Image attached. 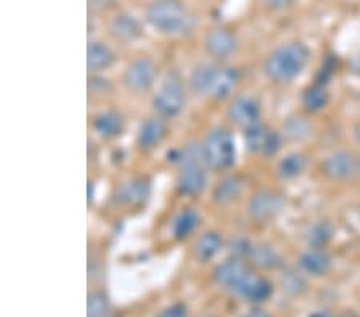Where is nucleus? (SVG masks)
I'll list each match as a JSON object with an SVG mask.
<instances>
[{
  "label": "nucleus",
  "instance_id": "f257e3e1",
  "mask_svg": "<svg viewBox=\"0 0 360 317\" xmlns=\"http://www.w3.org/2000/svg\"><path fill=\"white\" fill-rule=\"evenodd\" d=\"M311 50L300 40L278 45L264 61V74L274 84H292L298 79L309 63Z\"/></svg>",
  "mask_w": 360,
  "mask_h": 317
},
{
  "label": "nucleus",
  "instance_id": "f03ea898",
  "mask_svg": "<svg viewBox=\"0 0 360 317\" xmlns=\"http://www.w3.org/2000/svg\"><path fill=\"white\" fill-rule=\"evenodd\" d=\"M144 20L155 32L165 36H179L193 27V15L181 0H153Z\"/></svg>",
  "mask_w": 360,
  "mask_h": 317
},
{
  "label": "nucleus",
  "instance_id": "7ed1b4c3",
  "mask_svg": "<svg viewBox=\"0 0 360 317\" xmlns=\"http://www.w3.org/2000/svg\"><path fill=\"white\" fill-rule=\"evenodd\" d=\"M178 189L184 195H199L207 188V167L202 157V144H188L178 153Z\"/></svg>",
  "mask_w": 360,
  "mask_h": 317
},
{
  "label": "nucleus",
  "instance_id": "20e7f679",
  "mask_svg": "<svg viewBox=\"0 0 360 317\" xmlns=\"http://www.w3.org/2000/svg\"><path fill=\"white\" fill-rule=\"evenodd\" d=\"M203 164L212 172L229 170L236 164V143L231 131L214 129L202 143Z\"/></svg>",
  "mask_w": 360,
  "mask_h": 317
},
{
  "label": "nucleus",
  "instance_id": "39448f33",
  "mask_svg": "<svg viewBox=\"0 0 360 317\" xmlns=\"http://www.w3.org/2000/svg\"><path fill=\"white\" fill-rule=\"evenodd\" d=\"M253 271L239 257L226 259L213 271V280L217 282V285L240 298L243 297V292H245L250 280L253 279Z\"/></svg>",
  "mask_w": 360,
  "mask_h": 317
},
{
  "label": "nucleus",
  "instance_id": "423d86ee",
  "mask_svg": "<svg viewBox=\"0 0 360 317\" xmlns=\"http://www.w3.org/2000/svg\"><path fill=\"white\" fill-rule=\"evenodd\" d=\"M322 173L335 183H352L360 178V155L349 149H338L322 160Z\"/></svg>",
  "mask_w": 360,
  "mask_h": 317
},
{
  "label": "nucleus",
  "instance_id": "0eeeda50",
  "mask_svg": "<svg viewBox=\"0 0 360 317\" xmlns=\"http://www.w3.org/2000/svg\"><path fill=\"white\" fill-rule=\"evenodd\" d=\"M186 91L181 79L176 72L168 74L164 84L153 100L154 111L159 117H175L184 109Z\"/></svg>",
  "mask_w": 360,
  "mask_h": 317
},
{
  "label": "nucleus",
  "instance_id": "6e6552de",
  "mask_svg": "<svg viewBox=\"0 0 360 317\" xmlns=\"http://www.w3.org/2000/svg\"><path fill=\"white\" fill-rule=\"evenodd\" d=\"M285 207V199L277 191L261 189L248 202V215L253 221L266 224L274 221Z\"/></svg>",
  "mask_w": 360,
  "mask_h": 317
},
{
  "label": "nucleus",
  "instance_id": "1a4fd4ad",
  "mask_svg": "<svg viewBox=\"0 0 360 317\" xmlns=\"http://www.w3.org/2000/svg\"><path fill=\"white\" fill-rule=\"evenodd\" d=\"M158 77V65L148 56H141L131 61L124 72V84L127 89L136 93L148 91Z\"/></svg>",
  "mask_w": 360,
  "mask_h": 317
},
{
  "label": "nucleus",
  "instance_id": "9d476101",
  "mask_svg": "<svg viewBox=\"0 0 360 317\" xmlns=\"http://www.w3.org/2000/svg\"><path fill=\"white\" fill-rule=\"evenodd\" d=\"M228 119L232 124L245 127L261 120V105L257 98L240 95L231 101L228 108Z\"/></svg>",
  "mask_w": 360,
  "mask_h": 317
},
{
  "label": "nucleus",
  "instance_id": "9b49d317",
  "mask_svg": "<svg viewBox=\"0 0 360 317\" xmlns=\"http://www.w3.org/2000/svg\"><path fill=\"white\" fill-rule=\"evenodd\" d=\"M237 47H239L237 36L229 29H213L205 37L207 53L217 58V60H228L236 53Z\"/></svg>",
  "mask_w": 360,
  "mask_h": 317
},
{
  "label": "nucleus",
  "instance_id": "f8f14e48",
  "mask_svg": "<svg viewBox=\"0 0 360 317\" xmlns=\"http://www.w3.org/2000/svg\"><path fill=\"white\" fill-rule=\"evenodd\" d=\"M333 266V258L327 249H307L298 258V268L311 278H323Z\"/></svg>",
  "mask_w": 360,
  "mask_h": 317
},
{
  "label": "nucleus",
  "instance_id": "ddd939ff",
  "mask_svg": "<svg viewBox=\"0 0 360 317\" xmlns=\"http://www.w3.org/2000/svg\"><path fill=\"white\" fill-rule=\"evenodd\" d=\"M167 136V124L162 117H149L138 130L136 144L141 151H153Z\"/></svg>",
  "mask_w": 360,
  "mask_h": 317
},
{
  "label": "nucleus",
  "instance_id": "4468645a",
  "mask_svg": "<svg viewBox=\"0 0 360 317\" xmlns=\"http://www.w3.org/2000/svg\"><path fill=\"white\" fill-rule=\"evenodd\" d=\"M109 32L119 44H131L143 36V26L133 15L120 13L109 22Z\"/></svg>",
  "mask_w": 360,
  "mask_h": 317
},
{
  "label": "nucleus",
  "instance_id": "2eb2a0df",
  "mask_svg": "<svg viewBox=\"0 0 360 317\" xmlns=\"http://www.w3.org/2000/svg\"><path fill=\"white\" fill-rule=\"evenodd\" d=\"M239 80L240 76L236 67H217L210 91H208V98H212V100H226L236 90Z\"/></svg>",
  "mask_w": 360,
  "mask_h": 317
},
{
  "label": "nucleus",
  "instance_id": "dca6fc26",
  "mask_svg": "<svg viewBox=\"0 0 360 317\" xmlns=\"http://www.w3.org/2000/svg\"><path fill=\"white\" fill-rule=\"evenodd\" d=\"M150 195V183L148 178H133L129 183L119 189L117 199L120 204L139 207L146 204V200Z\"/></svg>",
  "mask_w": 360,
  "mask_h": 317
},
{
  "label": "nucleus",
  "instance_id": "f3484780",
  "mask_svg": "<svg viewBox=\"0 0 360 317\" xmlns=\"http://www.w3.org/2000/svg\"><path fill=\"white\" fill-rule=\"evenodd\" d=\"M243 178L239 175H229L223 178L213 189V200L218 205H229L240 198L243 191Z\"/></svg>",
  "mask_w": 360,
  "mask_h": 317
},
{
  "label": "nucleus",
  "instance_id": "a211bd4d",
  "mask_svg": "<svg viewBox=\"0 0 360 317\" xmlns=\"http://www.w3.org/2000/svg\"><path fill=\"white\" fill-rule=\"evenodd\" d=\"M282 135L285 141L301 143L312 135L311 120L303 114H292L283 120Z\"/></svg>",
  "mask_w": 360,
  "mask_h": 317
},
{
  "label": "nucleus",
  "instance_id": "6ab92c4d",
  "mask_svg": "<svg viewBox=\"0 0 360 317\" xmlns=\"http://www.w3.org/2000/svg\"><path fill=\"white\" fill-rule=\"evenodd\" d=\"M114 51L104 42H90L86 48V67L90 72L109 69L114 65Z\"/></svg>",
  "mask_w": 360,
  "mask_h": 317
},
{
  "label": "nucleus",
  "instance_id": "aec40b11",
  "mask_svg": "<svg viewBox=\"0 0 360 317\" xmlns=\"http://www.w3.org/2000/svg\"><path fill=\"white\" fill-rule=\"evenodd\" d=\"M96 134L111 140V138H117L122 135V131L125 129V120L122 117V114L117 111H106L98 115L93 122Z\"/></svg>",
  "mask_w": 360,
  "mask_h": 317
},
{
  "label": "nucleus",
  "instance_id": "412c9836",
  "mask_svg": "<svg viewBox=\"0 0 360 317\" xmlns=\"http://www.w3.org/2000/svg\"><path fill=\"white\" fill-rule=\"evenodd\" d=\"M328 103H330V93L327 86L316 82L311 86H307V89L303 91V95H301V105H303L306 112H311V114L323 111V109L328 106Z\"/></svg>",
  "mask_w": 360,
  "mask_h": 317
},
{
  "label": "nucleus",
  "instance_id": "4be33fe9",
  "mask_svg": "<svg viewBox=\"0 0 360 317\" xmlns=\"http://www.w3.org/2000/svg\"><path fill=\"white\" fill-rule=\"evenodd\" d=\"M248 258L252 259L253 264L263 269H278L283 266L282 255L271 244L253 245Z\"/></svg>",
  "mask_w": 360,
  "mask_h": 317
},
{
  "label": "nucleus",
  "instance_id": "5701e85b",
  "mask_svg": "<svg viewBox=\"0 0 360 317\" xmlns=\"http://www.w3.org/2000/svg\"><path fill=\"white\" fill-rule=\"evenodd\" d=\"M307 167V157L303 153H290L285 157L278 160L277 164V175L282 180L290 181L298 178L301 173L306 170Z\"/></svg>",
  "mask_w": 360,
  "mask_h": 317
},
{
  "label": "nucleus",
  "instance_id": "b1692460",
  "mask_svg": "<svg viewBox=\"0 0 360 317\" xmlns=\"http://www.w3.org/2000/svg\"><path fill=\"white\" fill-rule=\"evenodd\" d=\"M199 223H200L199 212L194 209H184L178 213L175 221H173L172 233L175 235L176 240H184L194 233V229H197Z\"/></svg>",
  "mask_w": 360,
  "mask_h": 317
},
{
  "label": "nucleus",
  "instance_id": "393cba45",
  "mask_svg": "<svg viewBox=\"0 0 360 317\" xmlns=\"http://www.w3.org/2000/svg\"><path fill=\"white\" fill-rule=\"evenodd\" d=\"M335 234L333 224L330 221H316L306 233V242L309 249H327Z\"/></svg>",
  "mask_w": 360,
  "mask_h": 317
},
{
  "label": "nucleus",
  "instance_id": "a878e982",
  "mask_svg": "<svg viewBox=\"0 0 360 317\" xmlns=\"http://www.w3.org/2000/svg\"><path fill=\"white\" fill-rule=\"evenodd\" d=\"M269 134L271 130L261 120L245 127L243 129V140H245V146L248 151L255 154H263Z\"/></svg>",
  "mask_w": 360,
  "mask_h": 317
},
{
  "label": "nucleus",
  "instance_id": "bb28decb",
  "mask_svg": "<svg viewBox=\"0 0 360 317\" xmlns=\"http://www.w3.org/2000/svg\"><path fill=\"white\" fill-rule=\"evenodd\" d=\"M221 247H223V240L219 238V234L213 233V231H208V233L203 234L202 238L197 240L194 255L202 263L210 261L212 258L218 255V252L221 250Z\"/></svg>",
  "mask_w": 360,
  "mask_h": 317
},
{
  "label": "nucleus",
  "instance_id": "cd10ccee",
  "mask_svg": "<svg viewBox=\"0 0 360 317\" xmlns=\"http://www.w3.org/2000/svg\"><path fill=\"white\" fill-rule=\"evenodd\" d=\"M272 292H274V287H272L271 282L266 278L255 274L253 279L247 285L245 292H243L242 298L250 303H263L271 298Z\"/></svg>",
  "mask_w": 360,
  "mask_h": 317
},
{
  "label": "nucleus",
  "instance_id": "c85d7f7f",
  "mask_svg": "<svg viewBox=\"0 0 360 317\" xmlns=\"http://www.w3.org/2000/svg\"><path fill=\"white\" fill-rule=\"evenodd\" d=\"M304 273L301 269H283L281 274V284L283 292L290 293L293 297H301L307 292V280L304 278Z\"/></svg>",
  "mask_w": 360,
  "mask_h": 317
},
{
  "label": "nucleus",
  "instance_id": "c756f323",
  "mask_svg": "<svg viewBox=\"0 0 360 317\" xmlns=\"http://www.w3.org/2000/svg\"><path fill=\"white\" fill-rule=\"evenodd\" d=\"M214 69L217 66L210 65H202L197 66L193 72H191L189 84L193 91L200 96H208V91H210V85L214 76Z\"/></svg>",
  "mask_w": 360,
  "mask_h": 317
},
{
  "label": "nucleus",
  "instance_id": "7c9ffc66",
  "mask_svg": "<svg viewBox=\"0 0 360 317\" xmlns=\"http://www.w3.org/2000/svg\"><path fill=\"white\" fill-rule=\"evenodd\" d=\"M109 298L104 292H91L86 299V317H106L109 314Z\"/></svg>",
  "mask_w": 360,
  "mask_h": 317
},
{
  "label": "nucleus",
  "instance_id": "2f4dec72",
  "mask_svg": "<svg viewBox=\"0 0 360 317\" xmlns=\"http://www.w3.org/2000/svg\"><path fill=\"white\" fill-rule=\"evenodd\" d=\"M283 141H285V138H283L282 131L271 130V134L268 136V141H266V146L263 149L264 157H274V155L282 149Z\"/></svg>",
  "mask_w": 360,
  "mask_h": 317
},
{
  "label": "nucleus",
  "instance_id": "473e14b6",
  "mask_svg": "<svg viewBox=\"0 0 360 317\" xmlns=\"http://www.w3.org/2000/svg\"><path fill=\"white\" fill-rule=\"evenodd\" d=\"M158 317H188V308L183 303H175L162 309Z\"/></svg>",
  "mask_w": 360,
  "mask_h": 317
},
{
  "label": "nucleus",
  "instance_id": "72a5a7b5",
  "mask_svg": "<svg viewBox=\"0 0 360 317\" xmlns=\"http://www.w3.org/2000/svg\"><path fill=\"white\" fill-rule=\"evenodd\" d=\"M231 247H232V252L236 253V257L239 258H243V257H250V252H252L253 245L250 244L248 240L245 239H236L231 242Z\"/></svg>",
  "mask_w": 360,
  "mask_h": 317
},
{
  "label": "nucleus",
  "instance_id": "f704fd0d",
  "mask_svg": "<svg viewBox=\"0 0 360 317\" xmlns=\"http://www.w3.org/2000/svg\"><path fill=\"white\" fill-rule=\"evenodd\" d=\"M296 0H261V4L264 5V8L271 11H282L290 7H293Z\"/></svg>",
  "mask_w": 360,
  "mask_h": 317
},
{
  "label": "nucleus",
  "instance_id": "c9c22d12",
  "mask_svg": "<svg viewBox=\"0 0 360 317\" xmlns=\"http://www.w3.org/2000/svg\"><path fill=\"white\" fill-rule=\"evenodd\" d=\"M307 317H336V316L328 309H319V311H314V313H311Z\"/></svg>",
  "mask_w": 360,
  "mask_h": 317
},
{
  "label": "nucleus",
  "instance_id": "e433bc0d",
  "mask_svg": "<svg viewBox=\"0 0 360 317\" xmlns=\"http://www.w3.org/2000/svg\"><path fill=\"white\" fill-rule=\"evenodd\" d=\"M109 4H112V0H93V8L104 10L109 7Z\"/></svg>",
  "mask_w": 360,
  "mask_h": 317
},
{
  "label": "nucleus",
  "instance_id": "4c0bfd02",
  "mask_svg": "<svg viewBox=\"0 0 360 317\" xmlns=\"http://www.w3.org/2000/svg\"><path fill=\"white\" fill-rule=\"evenodd\" d=\"M243 317H271V316H269L268 313H266V311L257 308V309L250 311V313H247Z\"/></svg>",
  "mask_w": 360,
  "mask_h": 317
},
{
  "label": "nucleus",
  "instance_id": "58836bf2",
  "mask_svg": "<svg viewBox=\"0 0 360 317\" xmlns=\"http://www.w3.org/2000/svg\"><path fill=\"white\" fill-rule=\"evenodd\" d=\"M354 138H356V143L360 149V120H357L356 125H354Z\"/></svg>",
  "mask_w": 360,
  "mask_h": 317
},
{
  "label": "nucleus",
  "instance_id": "ea45409f",
  "mask_svg": "<svg viewBox=\"0 0 360 317\" xmlns=\"http://www.w3.org/2000/svg\"><path fill=\"white\" fill-rule=\"evenodd\" d=\"M91 188H93V183H89V204H91Z\"/></svg>",
  "mask_w": 360,
  "mask_h": 317
}]
</instances>
